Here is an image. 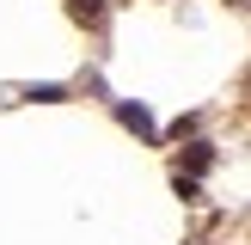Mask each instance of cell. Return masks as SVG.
<instances>
[{"mask_svg": "<svg viewBox=\"0 0 251 245\" xmlns=\"http://www.w3.org/2000/svg\"><path fill=\"white\" fill-rule=\"evenodd\" d=\"M117 122H129V129H135V135H147V141L159 135V129H153V117H147V104H135V98H117Z\"/></svg>", "mask_w": 251, "mask_h": 245, "instance_id": "6da1fadb", "label": "cell"}, {"mask_svg": "<svg viewBox=\"0 0 251 245\" xmlns=\"http://www.w3.org/2000/svg\"><path fill=\"white\" fill-rule=\"evenodd\" d=\"M68 12L80 24H98V19H104V0H68Z\"/></svg>", "mask_w": 251, "mask_h": 245, "instance_id": "7a4b0ae2", "label": "cell"}, {"mask_svg": "<svg viewBox=\"0 0 251 245\" xmlns=\"http://www.w3.org/2000/svg\"><path fill=\"white\" fill-rule=\"evenodd\" d=\"M184 166H190V178H196V172H208V166H215V147H202V141H196L190 153H184Z\"/></svg>", "mask_w": 251, "mask_h": 245, "instance_id": "3957f363", "label": "cell"}, {"mask_svg": "<svg viewBox=\"0 0 251 245\" xmlns=\"http://www.w3.org/2000/svg\"><path fill=\"white\" fill-rule=\"evenodd\" d=\"M25 98H37V104H55V98H68V92H61V86H31Z\"/></svg>", "mask_w": 251, "mask_h": 245, "instance_id": "277c9868", "label": "cell"}]
</instances>
